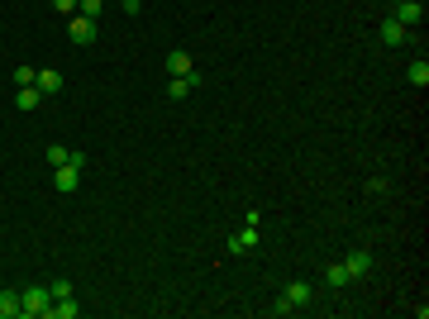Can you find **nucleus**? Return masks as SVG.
<instances>
[{
  "mask_svg": "<svg viewBox=\"0 0 429 319\" xmlns=\"http://www.w3.org/2000/svg\"><path fill=\"white\" fill-rule=\"evenodd\" d=\"M253 243H258V224H248V229H239V234L229 239V253H248Z\"/></svg>",
  "mask_w": 429,
  "mask_h": 319,
  "instance_id": "nucleus-11",
  "label": "nucleus"
},
{
  "mask_svg": "<svg viewBox=\"0 0 429 319\" xmlns=\"http://www.w3.org/2000/svg\"><path fill=\"white\" fill-rule=\"evenodd\" d=\"M391 20H401L405 29H420V24H425V5H420V0H401Z\"/></svg>",
  "mask_w": 429,
  "mask_h": 319,
  "instance_id": "nucleus-4",
  "label": "nucleus"
},
{
  "mask_svg": "<svg viewBox=\"0 0 429 319\" xmlns=\"http://www.w3.org/2000/svg\"><path fill=\"white\" fill-rule=\"evenodd\" d=\"M53 10L57 15H77V0H53Z\"/></svg>",
  "mask_w": 429,
  "mask_h": 319,
  "instance_id": "nucleus-22",
  "label": "nucleus"
},
{
  "mask_svg": "<svg viewBox=\"0 0 429 319\" xmlns=\"http://www.w3.org/2000/svg\"><path fill=\"white\" fill-rule=\"evenodd\" d=\"M272 315H296L291 300H286V295H277V300H272Z\"/></svg>",
  "mask_w": 429,
  "mask_h": 319,
  "instance_id": "nucleus-21",
  "label": "nucleus"
},
{
  "mask_svg": "<svg viewBox=\"0 0 429 319\" xmlns=\"http://www.w3.org/2000/svg\"><path fill=\"white\" fill-rule=\"evenodd\" d=\"M405 81H410V86H429V62L425 57H415V62L405 67Z\"/></svg>",
  "mask_w": 429,
  "mask_h": 319,
  "instance_id": "nucleus-14",
  "label": "nucleus"
},
{
  "mask_svg": "<svg viewBox=\"0 0 429 319\" xmlns=\"http://www.w3.org/2000/svg\"><path fill=\"white\" fill-rule=\"evenodd\" d=\"M15 86H34V81H38V72H34V67H15Z\"/></svg>",
  "mask_w": 429,
  "mask_h": 319,
  "instance_id": "nucleus-19",
  "label": "nucleus"
},
{
  "mask_svg": "<svg viewBox=\"0 0 429 319\" xmlns=\"http://www.w3.org/2000/svg\"><path fill=\"white\" fill-rule=\"evenodd\" d=\"M48 305H53V291L38 286V281L20 291V319H43V315H48Z\"/></svg>",
  "mask_w": 429,
  "mask_h": 319,
  "instance_id": "nucleus-1",
  "label": "nucleus"
},
{
  "mask_svg": "<svg viewBox=\"0 0 429 319\" xmlns=\"http://www.w3.org/2000/svg\"><path fill=\"white\" fill-rule=\"evenodd\" d=\"M381 43H386V48H401V43H410V29L386 15V20H381Z\"/></svg>",
  "mask_w": 429,
  "mask_h": 319,
  "instance_id": "nucleus-5",
  "label": "nucleus"
},
{
  "mask_svg": "<svg viewBox=\"0 0 429 319\" xmlns=\"http://www.w3.org/2000/svg\"><path fill=\"white\" fill-rule=\"evenodd\" d=\"M15 105H20V110H38V105H43V91H38V86H20Z\"/></svg>",
  "mask_w": 429,
  "mask_h": 319,
  "instance_id": "nucleus-13",
  "label": "nucleus"
},
{
  "mask_svg": "<svg viewBox=\"0 0 429 319\" xmlns=\"http://www.w3.org/2000/svg\"><path fill=\"white\" fill-rule=\"evenodd\" d=\"M286 300H291V310H300V305H310V295H315V286H310V281H291V286H286Z\"/></svg>",
  "mask_w": 429,
  "mask_h": 319,
  "instance_id": "nucleus-9",
  "label": "nucleus"
},
{
  "mask_svg": "<svg viewBox=\"0 0 429 319\" xmlns=\"http://www.w3.org/2000/svg\"><path fill=\"white\" fill-rule=\"evenodd\" d=\"M349 281H353V272H349V267H344V262H334V267H329V272H324V286H334V291H344Z\"/></svg>",
  "mask_w": 429,
  "mask_h": 319,
  "instance_id": "nucleus-12",
  "label": "nucleus"
},
{
  "mask_svg": "<svg viewBox=\"0 0 429 319\" xmlns=\"http://www.w3.org/2000/svg\"><path fill=\"white\" fill-rule=\"evenodd\" d=\"M81 172H86V153H72V162L53 167V186H57V191H77Z\"/></svg>",
  "mask_w": 429,
  "mask_h": 319,
  "instance_id": "nucleus-2",
  "label": "nucleus"
},
{
  "mask_svg": "<svg viewBox=\"0 0 429 319\" xmlns=\"http://www.w3.org/2000/svg\"><path fill=\"white\" fill-rule=\"evenodd\" d=\"M344 267H349L353 281H358V276H368V272H372V253H368V248H353L349 258H344Z\"/></svg>",
  "mask_w": 429,
  "mask_h": 319,
  "instance_id": "nucleus-6",
  "label": "nucleus"
},
{
  "mask_svg": "<svg viewBox=\"0 0 429 319\" xmlns=\"http://www.w3.org/2000/svg\"><path fill=\"white\" fill-rule=\"evenodd\" d=\"M124 10H129V15H134V10H138V0H124Z\"/></svg>",
  "mask_w": 429,
  "mask_h": 319,
  "instance_id": "nucleus-23",
  "label": "nucleus"
},
{
  "mask_svg": "<svg viewBox=\"0 0 429 319\" xmlns=\"http://www.w3.org/2000/svg\"><path fill=\"white\" fill-rule=\"evenodd\" d=\"M101 10H106V0H77V15H86V20H101Z\"/></svg>",
  "mask_w": 429,
  "mask_h": 319,
  "instance_id": "nucleus-17",
  "label": "nucleus"
},
{
  "mask_svg": "<svg viewBox=\"0 0 429 319\" xmlns=\"http://www.w3.org/2000/svg\"><path fill=\"white\" fill-rule=\"evenodd\" d=\"M0 319H20V291H0Z\"/></svg>",
  "mask_w": 429,
  "mask_h": 319,
  "instance_id": "nucleus-16",
  "label": "nucleus"
},
{
  "mask_svg": "<svg viewBox=\"0 0 429 319\" xmlns=\"http://www.w3.org/2000/svg\"><path fill=\"white\" fill-rule=\"evenodd\" d=\"M48 162H53V167H62V162H72V148H62V143H53V148H48Z\"/></svg>",
  "mask_w": 429,
  "mask_h": 319,
  "instance_id": "nucleus-20",
  "label": "nucleus"
},
{
  "mask_svg": "<svg viewBox=\"0 0 429 319\" xmlns=\"http://www.w3.org/2000/svg\"><path fill=\"white\" fill-rule=\"evenodd\" d=\"M34 86H38V91H43V101H48V96H57V91H62V72H53V67H48V72H38V81H34Z\"/></svg>",
  "mask_w": 429,
  "mask_h": 319,
  "instance_id": "nucleus-10",
  "label": "nucleus"
},
{
  "mask_svg": "<svg viewBox=\"0 0 429 319\" xmlns=\"http://www.w3.org/2000/svg\"><path fill=\"white\" fill-rule=\"evenodd\" d=\"M67 34L86 48V43H96V20H86V15H67Z\"/></svg>",
  "mask_w": 429,
  "mask_h": 319,
  "instance_id": "nucleus-3",
  "label": "nucleus"
},
{
  "mask_svg": "<svg viewBox=\"0 0 429 319\" xmlns=\"http://www.w3.org/2000/svg\"><path fill=\"white\" fill-rule=\"evenodd\" d=\"M391 5H401V0H391Z\"/></svg>",
  "mask_w": 429,
  "mask_h": 319,
  "instance_id": "nucleus-24",
  "label": "nucleus"
},
{
  "mask_svg": "<svg viewBox=\"0 0 429 319\" xmlns=\"http://www.w3.org/2000/svg\"><path fill=\"white\" fill-rule=\"evenodd\" d=\"M48 319H77V300H72V295L53 300V305H48Z\"/></svg>",
  "mask_w": 429,
  "mask_h": 319,
  "instance_id": "nucleus-15",
  "label": "nucleus"
},
{
  "mask_svg": "<svg viewBox=\"0 0 429 319\" xmlns=\"http://www.w3.org/2000/svg\"><path fill=\"white\" fill-rule=\"evenodd\" d=\"M48 291H53V300H62V295H72V281H67V276H53Z\"/></svg>",
  "mask_w": 429,
  "mask_h": 319,
  "instance_id": "nucleus-18",
  "label": "nucleus"
},
{
  "mask_svg": "<svg viewBox=\"0 0 429 319\" xmlns=\"http://www.w3.org/2000/svg\"><path fill=\"white\" fill-rule=\"evenodd\" d=\"M196 86H201V77H196V72H191V77H172V81H167V96H172V101H187Z\"/></svg>",
  "mask_w": 429,
  "mask_h": 319,
  "instance_id": "nucleus-8",
  "label": "nucleus"
},
{
  "mask_svg": "<svg viewBox=\"0 0 429 319\" xmlns=\"http://www.w3.org/2000/svg\"><path fill=\"white\" fill-rule=\"evenodd\" d=\"M167 72H172V77H191V72H196L187 48H172V53H167Z\"/></svg>",
  "mask_w": 429,
  "mask_h": 319,
  "instance_id": "nucleus-7",
  "label": "nucleus"
}]
</instances>
